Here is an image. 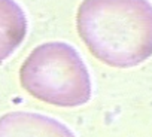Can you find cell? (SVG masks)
<instances>
[{"instance_id":"obj_2","label":"cell","mask_w":152,"mask_h":137,"mask_svg":"<svg viewBox=\"0 0 152 137\" xmlns=\"http://www.w3.org/2000/svg\"><path fill=\"white\" fill-rule=\"evenodd\" d=\"M20 84L34 98L57 107H79L93 97L88 67L66 42L36 46L20 68Z\"/></svg>"},{"instance_id":"obj_3","label":"cell","mask_w":152,"mask_h":137,"mask_svg":"<svg viewBox=\"0 0 152 137\" xmlns=\"http://www.w3.org/2000/svg\"><path fill=\"white\" fill-rule=\"evenodd\" d=\"M0 137H76L61 121L37 112L15 110L0 116Z\"/></svg>"},{"instance_id":"obj_4","label":"cell","mask_w":152,"mask_h":137,"mask_svg":"<svg viewBox=\"0 0 152 137\" xmlns=\"http://www.w3.org/2000/svg\"><path fill=\"white\" fill-rule=\"evenodd\" d=\"M28 20L15 0H0V64L6 61L24 42Z\"/></svg>"},{"instance_id":"obj_1","label":"cell","mask_w":152,"mask_h":137,"mask_svg":"<svg viewBox=\"0 0 152 137\" xmlns=\"http://www.w3.org/2000/svg\"><path fill=\"white\" fill-rule=\"evenodd\" d=\"M76 30L102 63L136 67L152 57V3L149 0H82Z\"/></svg>"}]
</instances>
